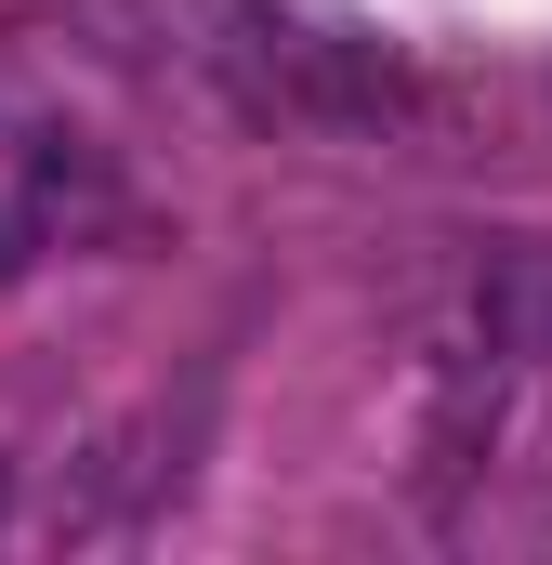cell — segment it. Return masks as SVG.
Segmentation results:
<instances>
[{"instance_id":"obj_1","label":"cell","mask_w":552,"mask_h":565,"mask_svg":"<svg viewBox=\"0 0 552 565\" xmlns=\"http://www.w3.org/2000/svg\"><path fill=\"white\" fill-rule=\"evenodd\" d=\"M211 53L276 119H316V132H395L408 119V53L355 0H211Z\"/></svg>"},{"instance_id":"obj_2","label":"cell","mask_w":552,"mask_h":565,"mask_svg":"<svg viewBox=\"0 0 552 565\" xmlns=\"http://www.w3.org/2000/svg\"><path fill=\"white\" fill-rule=\"evenodd\" d=\"M487 342H500V355H552V264L540 250H513V264L487 277Z\"/></svg>"},{"instance_id":"obj_3","label":"cell","mask_w":552,"mask_h":565,"mask_svg":"<svg viewBox=\"0 0 552 565\" xmlns=\"http://www.w3.org/2000/svg\"><path fill=\"white\" fill-rule=\"evenodd\" d=\"M40 250H53V211H40V184H0V289L26 277Z\"/></svg>"}]
</instances>
